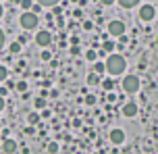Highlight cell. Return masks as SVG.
I'll return each instance as SVG.
<instances>
[{
    "label": "cell",
    "instance_id": "83f0119b",
    "mask_svg": "<svg viewBox=\"0 0 158 154\" xmlns=\"http://www.w3.org/2000/svg\"><path fill=\"white\" fill-rule=\"evenodd\" d=\"M112 2H117V0H100V4H106V6H108V4H112Z\"/></svg>",
    "mask_w": 158,
    "mask_h": 154
},
{
    "label": "cell",
    "instance_id": "8fae6325",
    "mask_svg": "<svg viewBox=\"0 0 158 154\" xmlns=\"http://www.w3.org/2000/svg\"><path fill=\"white\" fill-rule=\"evenodd\" d=\"M100 83V75L98 73H89L87 75V85H98Z\"/></svg>",
    "mask_w": 158,
    "mask_h": 154
},
{
    "label": "cell",
    "instance_id": "4dcf8cb0",
    "mask_svg": "<svg viewBox=\"0 0 158 154\" xmlns=\"http://www.w3.org/2000/svg\"><path fill=\"white\" fill-rule=\"evenodd\" d=\"M0 17H2V4H0Z\"/></svg>",
    "mask_w": 158,
    "mask_h": 154
},
{
    "label": "cell",
    "instance_id": "4fadbf2b",
    "mask_svg": "<svg viewBox=\"0 0 158 154\" xmlns=\"http://www.w3.org/2000/svg\"><path fill=\"white\" fill-rule=\"evenodd\" d=\"M104 71H106V65H104V63H98V60H96V63H94V73L102 75Z\"/></svg>",
    "mask_w": 158,
    "mask_h": 154
},
{
    "label": "cell",
    "instance_id": "277c9868",
    "mask_svg": "<svg viewBox=\"0 0 158 154\" xmlns=\"http://www.w3.org/2000/svg\"><path fill=\"white\" fill-rule=\"evenodd\" d=\"M156 17V8L152 4H142L139 6V13H137V19H142L143 23H150L152 19Z\"/></svg>",
    "mask_w": 158,
    "mask_h": 154
},
{
    "label": "cell",
    "instance_id": "9c48e42d",
    "mask_svg": "<svg viewBox=\"0 0 158 154\" xmlns=\"http://www.w3.org/2000/svg\"><path fill=\"white\" fill-rule=\"evenodd\" d=\"M0 150H2L4 154H15L17 152V142H15V139H4Z\"/></svg>",
    "mask_w": 158,
    "mask_h": 154
},
{
    "label": "cell",
    "instance_id": "ffe728a7",
    "mask_svg": "<svg viewBox=\"0 0 158 154\" xmlns=\"http://www.w3.org/2000/svg\"><path fill=\"white\" fill-rule=\"evenodd\" d=\"M15 88H17V92H25L27 89V81H17Z\"/></svg>",
    "mask_w": 158,
    "mask_h": 154
},
{
    "label": "cell",
    "instance_id": "44dd1931",
    "mask_svg": "<svg viewBox=\"0 0 158 154\" xmlns=\"http://www.w3.org/2000/svg\"><path fill=\"white\" fill-rule=\"evenodd\" d=\"M33 106H35V108H38V110H42V108H44V106H46V100H44V98H38V100H35V102H33Z\"/></svg>",
    "mask_w": 158,
    "mask_h": 154
},
{
    "label": "cell",
    "instance_id": "ac0fdd59",
    "mask_svg": "<svg viewBox=\"0 0 158 154\" xmlns=\"http://www.w3.org/2000/svg\"><path fill=\"white\" fill-rule=\"evenodd\" d=\"M46 150L50 154H56V152H58V144H56V142H50V144L46 146Z\"/></svg>",
    "mask_w": 158,
    "mask_h": 154
},
{
    "label": "cell",
    "instance_id": "f546056e",
    "mask_svg": "<svg viewBox=\"0 0 158 154\" xmlns=\"http://www.w3.org/2000/svg\"><path fill=\"white\" fill-rule=\"evenodd\" d=\"M6 94H8V89H6V88H0V96H6Z\"/></svg>",
    "mask_w": 158,
    "mask_h": 154
},
{
    "label": "cell",
    "instance_id": "5b68a950",
    "mask_svg": "<svg viewBox=\"0 0 158 154\" xmlns=\"http://www.w3.org/2000/svg\"><path fill=\"white\" fill-rule=\"evenodd\" d=\"M108 35H112V38L125 35V23L121 19H112L110 23H108Z\"/></svg>",
    "mask_w": 158,
    "mask_h": 154
},
{
    "label": "cell",
    "instance_id": "8992f818",
    "mask_svg": "<svg viewBox=\"0 0 158 154\" xmlns=\"http://www.w3.org/2000/svg\"><path fill=\"white\" fill-rule=\"evenodd\" d=\"M35 44H38L40 48H48L50 44H52V33L50 31H46V29H40L38 33H35Z\"/></svg>",
    "mask_w": 158,
    "mask_h": 154
},
{
    "label": "cell",
    "instance_id": "2e32d148",
    "mask_svg": "<svg viewBox=\"0 0 158 154\" xmlns=\"http://www.w3.org/2000/svg\"><path fill=\"white\" fill-rule=\"evenodd\" d=\"M19 4H21L23 10H31V8H33V0H21Z\"/></svg>",
    "mask_w": 158,
    "mask_h": 154
},
{
    "label": "cell",
    "instance_id": "3957f363",
    "mask_svg": "<svg viewBox=\"0 0 158 154\" xmlns=\"http://www.w3.org/2000/svg\"><path fill=\"white\" fill-rule=\"evenodd\" d=\"M121 85H123V92L125 94H137L139 88H142V81H139L137 75H125Z\"/></svg>",
    "mask_w": 158,
    "mask_h": 154
},
{
    "label": "cell",
    "instance_id": "e0dca14e",
    "mask_svg": "<svg viewBox=\"0 0 158 154\" xmlns=\"http://www.w3.org/2000/svg\"><path fill=\"white\" fill-rule=\"evenodd\" d=\"M112 50H114V44H112V42H104V44H102V52H100V54H104V52H112Z\"/></svg>",
    "mask_w": 158,
    "mask_h": 154
},
{
    "label": "cell",
    "instance_id": "ba28073f",
    "mask_svg": "<svg viewBox=\"0 0 158 154\" xmlns=\"http://www.w3.org/2000/svg\"><path fill=\"white\" fill-rule=\"evenodd\" d=\"M123 117H127V119H133L135 114L139 113V106H137V102H133V100H129V102H125L123 104Z\"/></svg>",
    "mask_w": 158,
    "mask_h": 154
},
{
    "label": "cell",
    "instance_id": "6da1fadb",
    "mask_svg": "<svg viewBox=\"0 0 158 154\" xmlns=\"http://www.w3.org/2000/svg\"><path fill=\"white\" fill-rule=\"evenodd\" d=\"M106 73L110 75V77H118V75L125 73L127 69V60L125 56H121V54H110V56L106 58Z\"/></svg>",
    "mask_w": 158,
    "mask_h": 154
},
{
    "label": "cell",
    "instance_id": "cb8c5ba5",
    "mask_svg": "<svg viewBox=\"0 0 158 154\" xmlns=\"http://www.w3.org/2000/svg\"><path fill=\"white\" fill-rule=\"evenodd\" d=\"M83 102H85L87 106H94L96 104V96H92V94H89V96H85V100H83Z\"/></svg>",
    "mask_w": 158,
    "mask_h": 154
},
{
    "label": "cell",
    "instance_id": "52a82bcc",
    "mask_svg": "<svg viewBox=\"0 0 158 154\" xmlns=\"http://www.w3.org/2000/svg\"><path fill=\"white\" fill-rule=\"evenodd\" d=\"M108 139H110V144H114V146H123V144H125V131L114 127V129H110V133H108Z\"/></svg>",
    "mask_w": 158,
    "mask_h": 154
},
{
    "label": "cell",
    "instance_id": "f1b7e54d",
    "mask_svg": "<svg viewBox=\"0 0 158 154\" xmlns=\"http://www.w3.org/2000/svg\"><path fill=\"white\" fill-rule=\"evenodd\" d=\"M83 29H92V21H85L83 23Z\"/></svg>",
    "mask_w": 158,
    "mask_h": 154
},
{
    "label": "cell",
    "instance_id": "7a4b0ae2",
    "mask_svg": "<svg viewBox=\"0 0 158 154\" xmlns=\"http://www.w3.org/2000/svg\"><path fill=\"white\" fill-rule=\"evenodd\" d=\"M19 25L23 27L25 31H33V29H38L40 25V17L35 10H23L21 17H19Z\"/></svg>",
    "mask_w": 158,
    "mask_h": 154
},
{
    "label": "cell",
    "instance_id": "4316f807",
    "mask_svg": "<svg viewBox=\"0 0 158 154\" xmlns=\"http://www.w3.org/2000/svg\"><path fill=\"white\" fill-rule=\"evenodd\" d=\"M4 104H6V102H4V96H0V113L4 110Z\"/></svg>",
    "mask_w": 158,
    "mask_h": 154
},
{
    "label": "cell",
    "instance_id": "7c38bea8",
    "mask_svg": "<svg viewBox=\"0 0 158 154\" xmlns=\"http://www.w3.org/2000/svg\"><path fill=\"white\" fill-rule=\"evenodd\" d=\"M85 60L96 63V60H98V52H96V50H87V52H85Z\"/></svg>",
    "mask_w": 158,
    "mask_h": 154
},
{
    "label": "cell",
    "instance_id": "5bb4252c",
    "mask_svg": "<svg viewBox=\"0 0 158 154\" xmlns=\"http://www.w3.org/2000/svg\"><path fill=\"white\" fill-rule=\"evenodd\" d=\"M60 0H38V4L40 6H56Z\"/></svg>",
    "mask_w": 158,
    "mask_h": 154
},
{
    "label": "cell",
    "instance_id": "603a6c76",
    "mask_svg": "<svg viewBox=\"0 0 158 154\" xmlns=\"http://www.w3.org/2000/svg\"><path fill=\"white\" fill-rule=\"evenodd\" d=\"M102 88H104V89H106V92H110V89H112V88H114V83H112V81H110V79H106V81H102Z\"/></svg>",
    "mask_w": 158,
    "mask_h": 154
},
{
    "label": "cell",
    "instance_id": "30bf717a",
    "mask_svg": "<svg viewBox=\"0 0 158 154\" xmlns=\"http://www.w3.org/2000/svg\"><path fill=\"white\" fill-rule=\"evenodd\" d=\"M117 2H118L121 8H133V6L139 4V0H117Z\"/></svg>",
    "mask_w": 158,
    "mask_h": 154
},
{
    "label": "cell",
    "instance_id": "7402d4cb",
    "mask_svg": "<svg viewBox=\"0 0 158 154\" xmlns=\"http://www.w3.org/2000/svg\"><path fill=\"white\" fill-rule=\"evenodd\" d=\"M27 121L31 123V125H35V123L40 121V114H38V113H31V114H29V117H27Z\"/></svg>",
    "mask_w": 158,
    "mask_h": 154
},
{
    "label": "cell",
    "instance_id": "d6986e66",
    "mask_svg": "<svg viewBox=\"0 0 158 154\" xmlns=\"http://www.w3.org/2000/svg\"><path fill=\"white\" fill-rule=\"evenodd\" d=\"M10 52H13V54H19V52H21V42H13V44H10Z\"/></svg>",
    "mask_w": 158,
    "mask_h": 154
},
{
    "label": "cell",
    "instance_id": "d4e9b609",
    "mask_svg": "<svg viewBox=\"0 0 158 154\" xmlns=\"http://www.w3.org/2000/svg\"><path fill=\"white\" fill-rule=\"evenodd\" d=\"M40 58H42V60H50V58H52V52H48V50H44V52L40 54Z\"/></svg>",
    "mask_w": 158,
    "mask_h": 154
},
{
    "label": "cell",
    "instance_id": "484cf974",
    "mask_svg": "<svg viewBox=\"0 0 158 154\" xmlns=\"http://www.w3.org/2000/svg\"><path fill=\"white\" fill-rule=\"evenodd\" d=\"M4 42H6V35H4V31L0 29V50H2V46H4Z\"/></svg>",
    "mask_w": 158,
    "mask_h": 154
},
{
    "label": "cell",
    "instance_id": "9a60e30c",
    "mask_svg": "<svg viewBox=\"0 0 158 154\" xmlns=\"http://www.w3.org/2000/svg\"><path fill=\"white\" fill-rule=\"evenodd\" d=\"M8 79V69L4 65H0V83H2V81H6Z\"/></svg>",
    "mask_w": 158,
    "mask_h": 154
}]
</instances>
